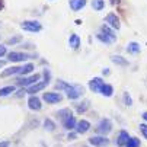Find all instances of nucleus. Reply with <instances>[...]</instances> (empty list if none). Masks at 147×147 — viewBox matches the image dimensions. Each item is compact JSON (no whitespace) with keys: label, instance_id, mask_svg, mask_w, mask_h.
Here are the masks:
<instances>
[{"label":"nucleus","instance_id":"obj_1","mask_svg":"<svg viewBox=\"0 0 147 147\" xmlns=\"http://www.w3.org/2000/svg\"><path fill=\"white\" fill-rule=\"evenodd\" d=\"M55 88L58 90H64L67 93L69 99H79L83 95V86H80V85H69V83L63 82V80H58Z\"/></svg>","mask_w":147,"mask_h":147},{"label":"nucleus","instance_id":"obj_2","mask_svg":"<svg viewBox=\"0 0 147 147\" xmlns=\"http://www.w3.org/2000/svg\"><path fill=\"white\" fill-rule=\"evenodd\" d=\"M96 36H98L99 41H102V42H105V44H112L114 41H117L115 32H114L112 28H109L108 25H103V26L100 28V31L98 32Z\"/></svg>","mask_w":147,"mask_h":147},{"label":"nucleus","instance_id":"obj_3","mask_svg":"<svg viewBox=\"0 0 147 147\" xmlns=\"http://www.w3.org/2000/svg\"><path fill=\"white\" fill-rule=\"evenodd\" d=\"M58 117H61V124H63V127H64L66 130H73L76 128V119L71 114L70 109H61L58 112Z\"/></svg>","mask_w":147,"mask_h":147},{"label":"nucleus","instance_id":"obj_4","mask_svg":"<svg viewBox=\"0 0 147 147\" xmlns=\"http://www.w3.org/2000/svg\"><path fill=\"white\" fill-rule=\"evenodd\" d=\"M20 28L26 32H39L42 31V25H41L38 20H24L20 24Z\"/></svg>","mask_w":147,"mask_h":147},{"label":"nucleus","instance_id":"obj_5","mask_svg":"<svg viewBox=\"0 0 147 147\" xmlns=\"http://www.w3.org/2000/svg\"><path fill=\"white\" fill-rule=\"evenodd\" d=\"M32 55L31 54H26V53H19V51H10L7 53V60L12 61V63H19V61H25L28 58H31Z\"/></svg>","mask_w":147,"mask_h":147},{"label":"nucleus","instance_id":"obj_6","mask_svg":"<svg viewBox=\"0 0 147 147\" xmlns=\"http://www.w3.org/2000/svg\"><path fill=\"white\" fill-rule=\"evenodd\" d=\"M39 79H41V74L35 73V74H31L29 77L19 79V80H18V85H19V86H26V88H29V86L35 85V83H38Z\"/></svg>","mask_w":147,"mask_h":147},{"label":"nucleus","instance_id":"obj_7","mask_svg":"<svg viewBox=\"0 0 147 147\" xmlns=\"http://www.w3.org/2000/svg\"><path fill=\"white\" fill-rule=\"evenodd\" d=\"M98 133L99 134H102V136H105V134H108V133H111V130H112V124H111V121L108 119V118H103V119H100L99 121V124H98Z\"/></svg>","mask_w":147,"mask_h":147},{"label":"nucleus","instance_id":"obj_8","mask_svg":"<svg viewBox=\"0 0 147 147\" xmlns=\"http://www.w3.org/2000/svg\"><path fill=\"white\" fill-rule=\"evenodd\" d=\"M105 22H107L108 26L112 28V29H119V26H121L119 19H118V16L115 13H108L107 18H105Z\"/></svg>","mask_w":147,"mask_h":147},{"label":"nucleus","instance_id":"obj_9","mask_svg":"<svg viewBox=\"0 0 147 147\" xmlns=\"http://www.w3.org/2000/svg\"><path fill=\"white\" fill-rule=\"evenodd\" d=\"M103 85H105V82H103L100 77H93V79L89 82V88H90V90L95 92V93H100V89H102Z\"/></svg>","mask_w":147,"mask_h":147},{"label":"nucleus","instance_id":"obj_10","mask_svg":"<svg viewBox=\"0 0 147 147\" xmlns=\"http://www.w3.org/2000/svg\"><path fill=\"white\" fill-rule=\"evenodd\" d=\"M42 99L47 103H58V102H61L63 96L60 93H55V92H47V93L42 95Z\"/></svg>","mask_w":147,"mask_h":147},{"label":"nucleus","instance_id":"obj_11","mask_svg":"<svg viewBox=\"0 0 147 147\" xmlns=\"http://www.w3.org/2000/svg\"><path fill=\"white\" fill-rule=\"evenodd\" d=\"M89 143L92 146H96V147H103V146H107L109 143V140L105 136H93V137L89 138Z\"/></svg>","mask_w":147,"mask_h":147},{"label":"nucleus","instance_id":"obj_12","mask_svg":"<svg viewBox=\"0 0 147 147\" xmlns=\"http://www.w3.org/2000/svg\"><path fill=\"white\" fill-rule=\"evenodd\" d=\"M90 130V122L86 121V119H80L77 124H76V133L77 134H85Z\"/></svg>","mask_w":147,"mask_h":147},{"label":"nucleus","instance_id":"obj_13","mask_svg":"<svg viewBox=\"0 0 147 147\" xmlns=\"http://www.w3.org/2000/svg\"><path fill=\"white\" fill-rule=\"evenodd\" d=\"M28 107H29V109H32V111H39L41 108H42V105H41V100H39V98L38 96H29V99H28Z\"/></svg>","mask_w":147,"mask_h":147},{"label":"nucleus","instance_id":"obj_14","mask_svg":"<svg viewBox=\"0 0 147 147\" xmlns=\"http://www.w3.org/2000/svg\"><path fill=\"white\" fill-rule=\"evenodd\" d=\"M50 82H47V80H44V82H38V83H35V85H32V86H29L26 90H28V93H31V95H34V93H38L39 90H42L47 85H48Z\"/></svg>","mask_w":147,"mask_h":147},{"label":"nucleus","instance_id":"obj_15","mask_svg":"<svg viewBox=\"0 0 147 147\" xmlns=\"http://www.w3.org/2000/svg\"><path fill=\"white\" fill-rule=\"evenodd\" d=\"M69 5H70L71 10H74V12H79V10H82L83 7L86 6V0H70V2H69Z\"/></svg>","mask_w":147,"mask_h":147},{"label":"nucleus","instance_id":"obj_16","mask_svg":"<svg viewBox=\"0 0 147 147\" xmlns=\"http://www.w3.org/2000/svg\"><path fill=\"white\" fill-rule=\"evenodd\" d=\"M128 140H130V134L127 133V131H119V134H118V138H117V144L118 146H127V143H128Z\"/></svg>","mask_w":147,"mask_h":147},{"label":"nucleus","instance_id":"obj_17","mask_svg":"<svg viewBox=\"0 0 147 147\" xmlns=\"http://www.w3.org/2000/svg\"><path fill=\"white\" fill-rule=\"evenodd\" d=\"M69 45H70L73 50H76V48L80 47V38H79V35H76V34H71V35H70V38H69Z\"/></svg>","mask_w":147,"mask_h":147},{"label":"nucleus","instance_id":"obj_18","mask_svg":"<svg viewBox=\"0 0 147 147\" xmlns=\"http://www.w3.org/2000/svg\"><path fill=\"white\" fill-rule=\"evenodd\" d=\"M20 69H22V67H9V69H6V70L2 73V77H7V76L19 74V73H20Z\"/></svg>","mask_w":147,"mask_h":147},{"label":"nucleus","instance_id":"obj_19","mask_svg":"<svg viewBox=\"0 0 147 147\" xmlns=\"http://www.w3.org/2000/svg\"><path fill=\"white\" fill-rule=\"evenodd\" d=\"M112 93H114V88L111 85H107V83H105V85L102 86V89H100V95L109 98V96H112Z\"/></svg>","mask_w":147,"mask_h":147},{"label":"nucleus","instance_id":"obj_20","mask_svg":"<svg viewBox=\"0 0 147 147\" xmlns=\"http://www.w3.org/2000/svg\"><path fill=\"white\" fill-rule=\"evenodd\" d=\"M92 7L96 12H100L105 9V0H92Z\"/></svg>","mask_w":147,"mask_h":147},{"label":"nucleus","instance_id":"obj_21","mask_svg":"<svg viewBox=\"0 0 147 147\" xmlns=\"http://www.w3.org/2000/svg\"><path fill=\"white\" fill-rule=\"evenodd\" d=\"M32 70H34V64L32 63H28V64H25V66H22V69H20V76H26V74H29V73H32Z\"/></svg>","mask_w":147,"mask_h":147},{"label":"nucleus","instance_id":"obj_22","mask_svg":"<svg viewBox=\"0 0 147 147\" xmlns=\"http://www.w3.org/2000/svg\"><path fill=\"white\" fill-rule=\"evenodd\" d=\"M16 90V88L15 86H5V88H2V89H0V96H9L10 93H13Z\"/></svg>","mask_w":147,"mask_h":147},{"label":"nucleus","instance_id":"obj_23","mask_svg":"<svg viewBox=\"0 0 147 147\" xmlns=\"http://www.w3.org/2000/svg\"><path fill=\"white\" fill-rule=\"evenodd\" d=\"M127 51L131 53V54L140 53V44H137V42H130V44L127 45Z\"/></svg>","mask_w":147,"mask_h":147},{"label":"nucleus","instance_id":"obj_24","mask_svg":"<svg viewBox=\"0 0 147 147\" xmlns=\"http://www.w3.org/2000/svg\"><path fill=\"white\" fill-rule=\"evenodd\" d=\"M111 60L115 63V64H121V66H127V60H124L121 55H112Z\"/></svg>","mask_w":147,"mask_h":147},{"label":"nucleus","instance_id":"obj_25","mask_svg":"<svg viewBox=\"0 0 147 147\" xmlns=\"http://www.w3.org/2000/svg\"><path fill=\"white\" fill-rule=\"evenodd\" d=\"M88 108H89V100H85L83 103H79V105H77V112H79V114H83Z\"/></svg>","mask_w":147,"mask_h":147},{"label":"nucleus","instance_id":"obj_26","mask_svg":"<svg viewBox=\"0 0 147 147\" xmlns=\"http://www.w3.org/2000/svg\"><path fill=\"white\" fill-rule=\"evenodd\" d=\"M125 147H140V140L136 138V137H133V138L128 140V143H127V146H125Z\"/></svg>","mask_w":147,"mask_h":147},{"label":"nucleus","instance_id":"obj_27","mask_svg":"<svg viewBox=\"0 0 147 147\" xmlns=\"http://www.w3.org/2000/svg\"><path fill=\"white\" fill-rule=\"evenodd\" d=\"M44 127H45L48 131H53V130L55 128V124H54L51 119H48V118H47V119L44 121Z\"/></svg>","mask_w":147,"mask_h":147},{"label":"nucleus","instance_id":"obj_28","mask_svg":"<svg viewBox=\"0 0 147 147\" xmlns=\"http://www.w3.org/2000/svg\"><path fill=\"white\" fill-rule=\"evenodd\" d=\"M19 41H22V36H20V35H16V36H12V38H9L7 39V44H18L19 42Z\"/></svg>","mask_w":147,"mask_h":147},{"label":"nucleus","instance_id":"obj_29","mask_svg":"<svg viewBox=\"0 0 147 147\" xmlns=\"http://www.w3.org/2000/svg\"><path fill=\"white\" fill-rule=\"evenodd\" d=\"M140 131L143 133L144 138H147V125L146 124H140Z\"/></svg>","mask_w":147,"mask_h":147},{"label":"nucleus","instance_id":"obj_30","mask_svg":"<svg viewBox=\"0 0 147 147\" xmlns=\"http://www.w3.org/2000/svg\"><path fill=\"white\" fill-rule=\"evenodd\" d=\"M124 102H125V105H128V107L133 103V100H131V98H130L128 93H124Z\"/></svg>","mask_w":147,"mask_h":147},{"label":"nucleus","instance_id":"obj_31","mask_svg":"<svg viewBox=\"0 0 147 147\" xmlns=\"http://www.w3.org/2000/svg\"><path fill=\"white\" fill-rule=\"evenodd\" d=\"M6 53H7L6 47H5V45H0V57H3V55H5Z\"/></svg>","mask_w":147,"mask_h":147},{"label":"nucleus","instance_id":"obj_32","mask_svg":"<svg viewBox=\"0 0 147 147\" xmlns=\"http://www.w3.org/2000/svg\"><path fill=\"white\" fill-rule=\"evenodd\" d=\"M10 146V141H2L0 143V147H9Z\"/></svg>","mask_w":147,"mask_h":147},{"label":"nucleus","instance_id":"obj_33","mask_svg":"<svg viewBox=\"0 0 147 147\" xmlns=\"http://www.w3.org/2000/svg\"><path fill=\"white\" fill-rule=\"evenodd\" d=\"M143 119H144V121H147V112H144V114H143Z\"/></svg>","mask_w":147,"mask_h":147},{"label":"nucleus","instance_id":"obj_34","mask_svg":"<svg viewBox=\"0 0 147 147\" xmlns=\"http://www.w3.org/2000/svg\"><path fill=\"white\" fill-rule=\"evenodd\" d=\"M3 66H5V61H3V60H0V69H2Z\"/></svg>","mask_w":147,"mask_h":147},{"label":"nucleus","instance_id":"obj_35","mask_svg":"<svg viewBox=\"0 0 147 147\" xmlns=\"http://www.w3.org/2000/svg\"><path fill=\"white\" fill-rule=\"evenodd\" d=\"M3 9V0H0V10Z\"/></svg>","mask_w":147,"mask_h":147}]
</instances>
